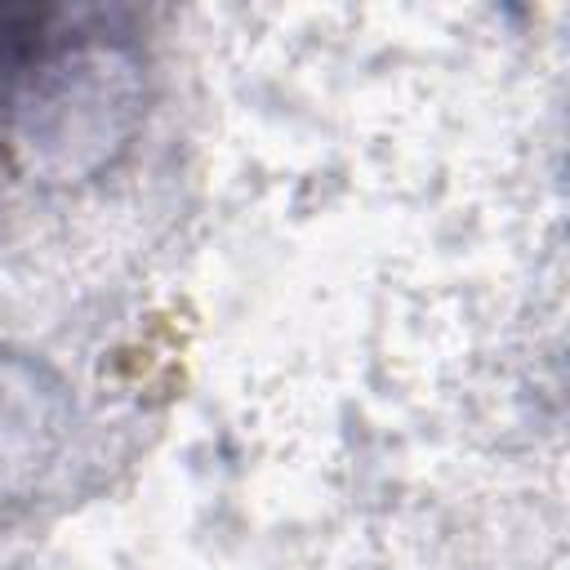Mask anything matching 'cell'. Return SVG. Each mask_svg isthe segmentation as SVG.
<instances>
[{
	"label": "cell",
	"mask_w": 570,
	"mask_h": 570,
	"mask_svg": "<svg viewBox=\"0 0 570 570\" xmlns=\"http://www.w3.org/2000/svg\"><path fill=\"white\" fill-rule=\"evenodd\" d=\"M138 49L107 9L0 4V169L80 178L138 120Z\"/></svg>",
	"instance_id": "1"
}]
</instances>
